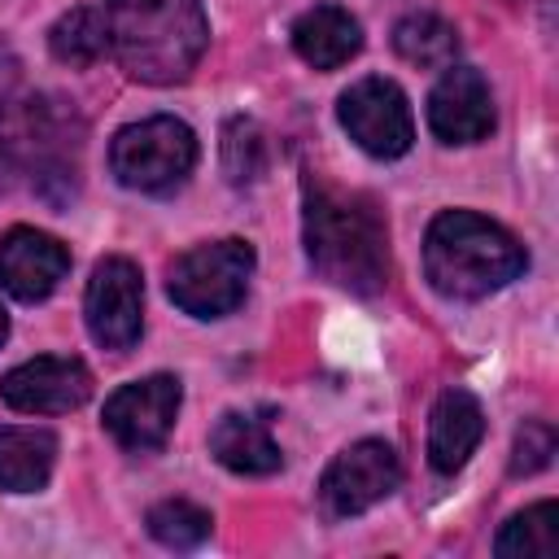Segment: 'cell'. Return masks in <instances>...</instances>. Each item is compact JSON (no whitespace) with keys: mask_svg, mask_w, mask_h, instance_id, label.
I'll return each mask as SVG.
<instances>
[{"mask_svg":"<svg viewBox=\"0 0 559 559\" xmlns=\"http://www.w3.org/2000/svg\"><path fill=\"white\" fill-rule=\"evenodd\" d=\"M144 524H148V533H153L162 546H170V550H197V546L214 533L210 511L197 507V502H188V498H166V502L148 507Z\"/></svg>","mask_w":559,"mask_h":559,"instance_id":"obj_20","label":"cell"},{"mask_svg":"<svg viewBox=\"0 0 559 559\" xmlns=\"http://www.w3.org/2000/svg\"><path fill=\"white\" fill-rule=\"evenodd\" d=\"M210 454L236 476H271L284 467V454L266 428V419L249 411H227L210 432Z\"/></svg>","mask_w":559,"mask_h":559,"instance_id":"obj_15","label":"cell"},{"mask_svg":"<svg viewBox=\"0 0 559 559\" xmlns=\"http://www.w3.org/2000/svg\"><path fill=\"white\" fill-rule=\"evenodd\" d=\"M306 258L319 280L376 297L389 280V231L380 210L358 192L306 183Z\"/></svg>","mask_w":559,"mask_h":559,"instance_id":"obj_1","label":"cell"},{"mask_svg":"<svg viewBox=\"0 0 559 559\" xmlns=\"http://www.w3.org/2000/svg\"><path fill=\"white\" fill-rule=\"evenodd\" d=\"M555 454V428L546 419H524L515 432V450H511V476H533L550 463Z\"/></svg>","mask_w":559,"mask_h":559,"instance_id":"obj_22","label":"cell"},{"mask_svg":"<svg viewBox=\"0 0 559 559\" xmlns=\"http://www.w3.org/2000/svg\"><path fill=\"white\" fill-rule=\"evenodd\" d=\"M485 437V411L476 393L467 389H445L428 415V463L441 476H454L480 445Z\"/></svg>","mask_w":559,"mask_h":559,"instance_id":"obj_13","label":"cell"},{"mask_svg":"<svg viewBox=\"0 0 559 559\" xmlns=\"http://www.w3.org/2000/svg\"><path fill=\"white\" fill-rule=\"evenodd\" d=\"M197 166V135L175 114H153L122 127L109 144V170L131 192H170Z\"/></svg>","mask_w":559,"mask_h":559,"instance_id":"obj_4","label":"cell"},{"mask_svg":"<svg viewBox=\"0 0 559 559\" xmlns=\"http://www.w3.org/2000/svg\"><path fill=\"white\" fill-rule=\"evenodd\" d=\"M179 402H183V389L175 376L157 371V376H144V380H131L122 384L118 393H109L105 402V432L131 450V454H148V450H162L170 428H175V415H179Z\"/></svg>","mask_w":559,"mask_h":559,"instance_id":"obj_9","label":"cell"},{"mask_svg":"<svg viewBox=\"0 0 559 559\" xmlns=\"http://www.w3.org/2000/svg\"><path fill=\"white\" fill-rule=\"evenodd\" d=\"M52 463H57V437L48 428H31V424L0 428V489L35 493L48 485Z\"/></svg>","mask_w":559,"mask_h":559,"instance_id":"obj_16","label":"cell"},{"mask_svg":"<svg viewBox=\"0 0 559 559\" xmlns=\"http://www.w3.org/2000/svg\"><path fill=\"white\" fill-rule=\"evenodd\" d=\"M0 397L22 415H66L92 397V371L83 358L70 354L26 358L13 371H4Z\"/></svg>","mask_w":559,"mask_h":559,"instance_id":"obj_10","label":"cell"},{"mask_svg":"<svg viewBox=\"0 0 559 559\" xmlns=\"http://www.w3.org/2000/svg\"><path fill=\"white\" fill-rule=\"evenodd\" d=\"M393 48L402 61L424 70H445L459 57V31L437 13H406L393 26Z\"/></svg>","mask_w":559,"mask_h":559,"instance_id":"obj_17","label":"cell"},{"mask_svg":"<svg viewBox=\"0 0 559 559\" xmlns=\"http://www.w3.org/2000/svg\"><path fill=\"white\" fill-rule=\"evenodd\" d=\"M249 275H253V249L245 240L236 236L205 240L170 262L166 293L192 319H223L245 301Z\"/></svg>","mask_w":559,"mask_h":559,"instance_id":"obj_5","label":"cell"},{"mask_svg":"<svg viewBox=\"0 0 559 559\" xmlns=\"http://www.w3.org/2000/svg\"><path fill=\"white\" fill-rule=\"evenodd\" d=\"M293 48L314 70H336L362 48V26L341 4H314L293 22Z\"/></svg>","mask_w":559,"mask_h":559,"instance_id":"obj_14","label":"cell"},{"mask_svg":"<svg viewBox=\"0 0 559 559\" xmlns=\"http://www.w3.org/2000/svg\"><path fill=\"white\" fill-rule=\"evenodd\" d=\"M105 22L118 66L153 87L183 83L210 39L201 0H105Z\"/></svg>","mask_w":559,"mask_h":559,"instance_id":"obj_2","label":"cell"},{"mask_svg":"<svg viewBox=\"0 0 559 559\" xmlns=\"http://www.w3.org/2000/svg\"><path fill=\"white\" fill-rule=\"evenodd\" d=\"M70 271V249L39 227H9L0 236V288L26 306L57 293Z\"/></svg>","mask_w":559,"mask_h":559,"instance_id":"obj_12","label":"cell"},{"mask_svg":"<svg viewBox=\"0 0 559 559\" xmlns=\"http://www.w3.org/2000/svg\"><path fill=\"white\" fill-rule=\"evenodd\" d=\"M402 485V459L389 441H376V437H362L354 445H345L323 480H319V498H323V511L332 520H349V515H362L367 507L384 502L393 489Z\"/></svg>","mask_w":559,"mask_h":559,"instance_id":"obj_8","label":"cell"},{"mask_svg":"<svg viewBox=\"0 0 559 559\" xmlns=\"http://www.w3.org/2000/svg\"><path fill=\"white\" fill-rule=\"evenodd\" d=\"M266 166V140L253 118H231L223 127V170L231 183H253Z\"/></svg>","mask_w":559,"mask_h":559,"instance_id":"obj_21","label":"cell"},{"mask_svg":"<svg viewBox=\"0 0 559 559\" xmlns=\"http://www.w3.org/2000/svg\"><path fill=\"white\" fill-rule=\"evenodd\" d=\"M528 266L524 245L493 218L476 210H445L424 236V275L441 297L480 301Z\"/></svg>","mask_w":559,"mask_h":559,"instance_id":"obj_3","label":"cell"},{"mask_svg":"<svg viewBox=\"0 0 559 559\" xmlns=\"http://www.w3.org/2000/svg\"><path fill=\"white\" fill-rule=\"evenodd\" d=\"M428 127L441 144H476L493 131V92L480 70L445 66L428 92Z\"/></svg>","mask_w":559,"mask_h":559,"instance_id":"obj_11","label":"cell"},{"mask_svg":"<svg viewBox=\"0 0 559 559\" xmlns=\"http://www.w3.org/2000/svg\"><path fill=\"white\" fill-rule=\"evenodd\" d=\"M22 170V148H17V127L0 114V188L13 183V175Z\"/></svg>","mask_w":559,"mask_h":559,"instance_id":"obj_23","label":"cell"},{"mask_svg":"<svg viewBox=\"0 0 559 559\" xmlns=\"http://www.w3.org/2000/svg\"><path fill=\"white\" fill-rule=\"evenodd\" d=\"M83 319L100 349L127 354L144 332V275L131 258H100L83 293Z\"/></svg>","mask_w":559,"mask_h":559,"instance_id":"obj_7","label":"cell"},{"mask_svg":"<svg viewBox=\"0 0 559 559\" xmlns=\"http://www.w3.org/2000/svg\"><path fill=\"white\" fill-rule=\"evenodd\" d=\"M498 559H559V507L537 502L511 515L493 542Z\"/></svg>","mask_w":559,"mask_h":559,"instance_id":"obj_19","label":"cell"},{"mask_svg":"<svg viewBox=\"0 0 559 559\" xmlns=\"http://www.w3.org/2000/svg\"><path fill=\"white\" fill-rule=\"evenodd\" d=\"M4 336H9V314L0 310V345H4Z\"/></svg>","mask_w":559,"mask_h":559,"instance_id":"obj_24","label":"cell"},{"mask_svg":"<svg viewBox=\"0 0 559 559\" xmlns=\"http://www.w3.org/2000/svg\"><path fill=\"white\" fill-rule=\"evenodd\" d=\"M48 48L61 66H96L109 52V22L105 9L79 4L70 13H61L48 31Z\"/></svg>","mask_w":559,"mask_h":559,"instance_id":"obj_18","label":"cell"},{"mask_svg":"<svg viewBox=\"0 0 559 559\" xmlns=\"http://www.w3.org/2000/svg\"><path fill=\"white\" fill-rule=\"evenodd\" d=\"M336 118L349 131V140L380 162H393L415 144V118H411L406 92L393 79H380V74L358 79L349 92H341Z\"/></svg>","mask_w":559,"mask_h":559,"instance_id":"obj_6","label":"cell"}]
</instances>
